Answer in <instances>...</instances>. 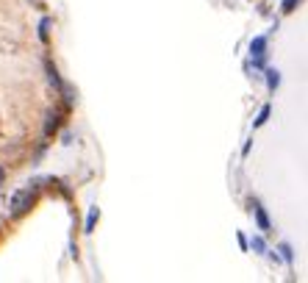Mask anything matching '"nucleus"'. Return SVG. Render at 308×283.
I'll return each mask as SVG.
<instances>
[{
    "label": "nucleus",
    "instance_id": "f257e3e1",
    "mask_svg": "<svg viewBox=\"0 0 308 283\" xmlns=\"http://www.w3.org/2000/svg\"><path fill=\"white\" fill-rule=\"evenodd\" d=\"M34 206H36V192H31V189H22V192H17V195L11 197V214L14 217L28 214Z\"/></svg>",
    "mask_w": 308,
    "mask_h": 283
},
{
    "label": "nucleus",
    "instance_id": "f03ea898",
    "mask_svg": "<svg viewBox=\"0 0 308 283\" xmlns=\"http://www.w3.org/2000/svg\"><path fill=\"white\" fill-rule=\"evenodd\" d=\"M250 53H253L256 64L261 67V64H264V53H266V39H264V36H256V39H253V44H250Z\"/></svg>",
    "mask_w": 308,
    "mask_h": 283
},
{
    "label": "nucleus",
    "instance_id": "7ed1b4c3",
    "mask_svg": "<svg viewBox=\"0 0 308 283\" xmlns=\"http://www.w3.org/2000/svg\"><path fill=\"white\" fill-rule=\"evenodd\" d=\"M253 214H256L258 228H261L264 233H269V217H266V211L261 208V203H258V200H253Z\"/></svg>",
    "mask_w": 308,
    "mask_h": 283
},
{
    "label": "nucleus",
    "instance_id": "20e7f679",
    "mask_svg": "<svg viewBox=\"0 0 308 283\" xmlns=\"http://www.w3.org/2000/svg\"><path fill=\"white\" fill-rule=\"evenodd\" d=\"M61 122V114L59 111H47V122H44V133L50 136V133H56V128H59Z\"/></svg>",
    "mask_w": 308,
    "mask_h": 283
},
{
    "label": "nucleus",
    "instance_id": "39448f33",
    "mask_svg": "<svg viewBox=\"0 0 308 283\" xmlns=\"http://www.w3.org/2000/svg\"><path fill=\"white\" fill-rule=\"evenodd\" d=\"M47 81L53 84V89H59V92H61V86H64V81L59 78V69L53 67V64H47Z\"/></svg>",
    "mask_w": 308,
    "mask_h": 283
},
{
    "label": "nucleus",
    "instance_id": "423d86ee",
    "mask_svg": "<svg viewBox=\"0 0 308 283\" xmlns=\"http://www.w3.org/2000/svg\"><path fill=\"white\" fill-rule=\"evenodd\" d=\"M266 84H269V89H275V86L281 84V72L278 69H266Z\"/></svg>",
    "mask_w": 308,
    "mask_h": 283
},
{
    "label": "nucleus",
    "instance_id": "0eeeda50",
    "mask_svg": "<svg viewBox=\"0 0 308 283\" xmlns=\"http://www.w3.org/2000/svg\"><path fill=\"white\" fill-rule=\"evenodd\" d=\"M269 111H272L269 106H264V109H261V114H258V120H256V128H261V125H264V122L269 120Z\"/></svg>",
    "mask_w": 308,
    "mask_h": 283
},
{
    "label": "nucleus",
    "instance_id": "6e6552de",
    "mask_svg": "<svg viewBox=\"0 0 308 283\" xmlns=\"http://www.w3.org/2000/svg\"><path fill=\"white\" fill-rule=\"evenodd\" d=\"M94 222H97V208H92V211H89V217H86V231H92Z\"/></svg>",
    "mask_w": 308,
    "mask_h": 283
},
{
    "label": "nucleus",
    "instance_id": "1a4fd4ad",
    "mask_svg": "<svg viewBox=\"0 0 308 283\" xmlns=\"http://www.w3.org/2000/svg\"><path fill=\"white\" fill-rule=\"evenodd\" d=\"M47 28H50V20L44 17L42 22H39V36H42V39H47Z\"/></svg>",
    "mask_w": 308,
    "mask_h": 283
},
{
    "label": "nucleus",
    "instance_id": "9d476101",
    "mask_svg": "<svg viewBox=\"0 0 308 283\" xmlns=\"http://www.w3.org/2000/svg\"><path fill=\"white\" fill-rule=\"evenodd\" d=\"M253 250H258V253H264V250H266V244H264V239H261V236H256V239H253Z\"/></svg>",
    "mask_w": 308,
    "mask_h": 283
},
{
    "label": "nucleus",
    "instance_id": "9b49d317",
    "mask_svg": "<svg viewBox=\"0 0 308 283\" xmlns=\"http://www.w3.org/2000/svg\"><path fill=\"white\" fill-rule=\"evenodd\" d=\"M294 6H300V0H283V11H294Z\"/></svg>",
    "mask_w": 308,
    "mask_h": 283
},
{
    "label": "nucleus",
    "instance_id": "f8f14e48",
    "mask_svg": "<svg viewBox=\"0 0 308 283\" xmlns=\"http://www.w3.org/2000/svg\"><path fill=\"white\" fill-rule=\"evenodd\" d=\"M281 253H283V258H286V261H291V250H289V244H281Z\"/></svg>",
    "mask_w": 308,
    "mask_h": 283
},
{
    "label": "nucleus",
    "instance_id": "ddd939ff",
    "mask_svg": "<svg viewBox=\"0 0 308 283\" xmlns=\"http://www.w3.org/2000/svg\"><path fill=\"white\" fill-rule=\"evenodd\" d=\"M3 180H6V170L0 167V186H3Z\"/></svg>",
    "mask_w": 308,
    "mask_h": 283
}]
</instances>
